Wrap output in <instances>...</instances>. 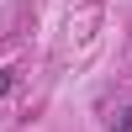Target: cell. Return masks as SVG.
Segmentation results:
<instances>
[{
    "mask_svg": "<svg viewBox=\"0 0 132 132\" xmlns=\"http://www.w3.org/2000/svg\"><path fill=\"white\" fill-rule=\"evenodd\" d=\"M11 90V69H0V95H5Z\"/></svg>",
    "mask_w": 132,
    "mask_h": 132,
    "instance_id": "1",
    "label": "cell"
},
{
    "mask_svg": "<svg viewBox=\"0 0 132 132\" xmlns=\"http://www.w3.org/2000/svg\"><path fill=\"white\" fill-rule=\"evenodd\" d=\"M116 132H132V111H127V116H122V122H116Z\"/></svg>",
    "mask_w": 132,
    "mask_h": 132,
    "instance_id": "2",
    "label": "cell"
}]
</instances>
